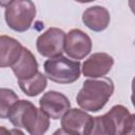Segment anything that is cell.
I'll use <instances>...</instances> for the list:
<instances>
[{
  "mask_svg": "<svg viewBox=\"0 0 135 135\" xmlns=\"http://www.w3.org/2000/svg\"><path fill=\"white\" fill-rule=\"evenodd\" d=\"M8 120L15 128L24 129L31 135H42L50 127V117L28 100H18L9 110Z\"/></svg>",
  "mask_w": 135,
  "mask_h": 135,
  "instance_id": "6da1fadb",
  "label": "cell"
},
{
  "mask_svg": "<svg viewBox=\"0 0 135 135\" xmlns=\"http://www.w3.org/2000/svg\"><path fill=\"white\" fill-rule=\"evenodd\" d=\"M114 89V82L111 78L86 79L76 96L77 104L84 111L96 113L104 108L113 95Z\"/></svg>",
  "mask_w": 135,
  "mask_h": 135,
  "instance_id": "7a4b0ae2",
  "label": "cell"
},
{
  "mask_svg": "<svg viewBox=\"0 0 135 135\" xmlns=\"http://www.w3.org/2000/svg\"><path fill=\"white\" fill-rule=\"evenodd\" d=\"M131 113L122 104L113 105L101 116L94 117L92 134L95 135H126Z\"/></svg>",
  "mask_w": 135,
  "mask_h": 135,
  "instance_id": "3957f363",
  "label": "cell"
},
{
  "mask_svg": "<svg viewBox=\"0 0 135 135\" xmlns=\"http://www.w3.org/2000/svg\"><path fill=\"white\" fill-rule=\"evenodd\" d=\"M79 60H71L62 55L49 58L43 68L46 77L59 84H70L79 79L81 73Z\"/></svg>",
  "mask_w": 135,
  "mask_h": 135,
  "instance_id": "277c9868",
  "label": "cell"
},
{
  "mask_svg": "<svg viewBox=\"0 0 135 135\" xmlns=\"http://www.w3.org/2000/svg\"><path fill=\"white\" fill-rule=\"evenodd\" d=\"M36 17V6L32 0H15L5 7L4 19L9 28L23 33L30 30Z\"/></svg>",
  "mask_w": 135,
  "mask_h": 135,
  "instance_id": "5b68a950",
  "label": "cell"
},
{
  "mask_svg": "<svg viewBox=\"0 0 135 135\" xmlns=\"http://www.w3.org/2000/svg\"><path fill=\"white\" fill-rule=\"evenodd\" d=\"M66 34L58 27H50L38 36L36 41L37 52L42 57H56L64 52Z\"/></svg>",
  "mask_w": 135,
  "mask_h": 135,
  "instance_id": "8992f818",
  "label": "cell"
},
{
  "mask_svg": "<svg viewBox=\"0 0 135 135\" xmlns=\"http://www.w3.org/2000/svg\"><path fill=\"white\" fill-rule=\"evenodd\" d=\"M94 117L80 109H70L61 117V131L66 134H92Z\"/></svg>",
  "mask_w": 135,
  "mask_h": 135,
  "instance_id": "52a82bcc",
  "label": "cell"
},
{
  "mask_svg": "<svg viewBox=\"0 0 135 135\" xmlns=\"http://www.w3.org/2000/svg\"><path fill=\"white\" fill-rule=\"evenodd\" d=\"M92 51V40L90 36L79 28H73L66 34L64 52L76 60L85 58Z\"/></svg>",
  "mask_w": 135,
  "mask_h": 135,
  "instance_id": "ba28073f",
  "label": "cell"
},
{
  "mask_svg": "<svg viewBox=\"0 0 135 135\" xmlns=\"http://www.w3.org/2000/svg\"><path fill=\"white\" fill-rule=\"evenodd\" d=\"M39 105L50 118L57 120L61 118L70 109V99L62 93L57 91H49L39 99Z\"/></svg>",
  "mask_w": 135,
  "mask_h": 135,
  "instance_id": "9c48e42d",
  "label": "cell"
},
{
  "mask_svg": "<svg viewBox=\"0 0 135 135\" xmlns=\"http://www.w3.org/2000/svg\"><path fill=\"white\" fill-rule=\"evenodd\" d=\"M114 64V58L107 53H94L82 63L81 72L88 78H101L105 76Z\"/></svg>",
  "mask_w": 135,
  "mask_h": 135,
  "instance_id": "30bf717a",
  "label": "cell"
},
{
  "mask_svg": "<svg viewBox=\"0 0 135 135\" xmlns=\"http://www.w3.org/2000/svg\"><path fill=\"white\" fill-rule=\"evenodd\" d=\"M111 21L109 11L101 5H94L88 7L82 14L83 24L93 32L104 31Z\"/></svg>",
  "mask_w": 135,
  "mask_h": 135,
  "instance_id": "8fae6325",
  "label": "cell"
},
{
  "mask_svg": "<svg viewBox=\"0 0 135 135\" xmlns=\"http://www.w3.org/2000/svg\"><path fill=\"white\" fill-rule=\"evenodd\" d=\"M22 44L13 37L0 36V66H12L21 56L23 51Z\"/></svg>",
  "mask_w": 135,
  "mask_h": 135,
  "instance_id": "7c38bea8",
  "label": "cell"
},
{
  "mask_svg": "<svg viewBox=\"0 0 135 135\" xmlns=\"http://www.w3.org/2000/svg\"><path fill=\"white\" fill-rule=\"evenodd\" d=\"M38 62L34 54L26 47H23L20 58L11 66L18 80H25L33 77L38 72Z\"/></svg>",
  "mask_w": 135,
  "mask_h": 135,
  "instance_id": "4fadbf2b",
  "label": "cell"
},
{
  "mask_svg": "<svg viewBox=\"0 0 135 135\" xmlns=\"http://www.w3.org/2000/svg\"><path fill=\"white\" fill-rule=\"evenodd\" d=\"M19 88L21 91L30 96V97H35L38 96L40 93H42L46 86H47V80H46V75H43L41 72H37L33 77L25 79V80H18Z\"/></svg>",
  "mask_w": 135,
  "mask_h": 135,
  "instance_id": "5bb4252c",
  "label": "cell"
},
{
  "mask_svg": "<svg viewBox=\"0 0 135 135\" xmlns=\"http://www.w3.org/2000/svg\"><path fill=\"white\" fill-rule=\"evenodd\" d=\"M19 100L18 95L11 89L1 88L0 90V118H7L11 108Z\"/></svg>",
  "mask_w": 135,
  "mask_h": 135,
  "instance_id": "9a60e30c",
  "label": "cell"
},
{
  "mask_svg": "<svg viewBox=\"0 0 135 135\" xmlns=\"http://www.w3.org/2000/svg\"><path fill=\"white\" fill-rule=\"evenodd\" d=\"M127 134H135V114H131L129 126H128V132Z\"/></svg>",
  "mask_w": 135,
  "mask_h": 135,
  "instance_id": "2e32d148",
  "label": "cell"
},
{
  "mask_svg": "<svg viewBox=\"0 0 135 135\" xmlns=\"http://www.w3.org/2000/svg\"><path fill=\"white\" fill-rule=\"evenodd\" d=\"M131 101L133 107L135 108V77L132 79V94H131Z\"/></svg>",
  "mask_w": 135,
  "mask_h": 135,
  "instance_id": "e0dca14e",
  "label": "cell"
},
{
  "mask_svg": "<svg viewBox=\"0 0 135 135\" xmlns=\"http://www.w3.org/2000/svg\"><path fill=\"white\" fill-rule=\"evenodd\" d=\"M128 4H129L131 12L135 15V0H128Z\"/></svg>",
  "mask_w": 135,
  "mask_h": 135,
  "instance_id": "ac0fdd59",
  "label": "cell"
},
{
  "mask_svg": "<svg viewBox=\"0 0 135 135\" xmlns=\"http://www.w3.org/2000/svg\"><path fill=\"white\" fill-rule=\"evenodd\" d=\"M13 1H15V0H0V5H1V7H6V6H8Z\"/></svg>",
  "mask_w": 135,
  "mask_h": 135,
  "instance_id": "d6986e66",
  "label": "cell"
},
{
  "mask_svg": "<svg viewBox=\"0 0 135 135\" xmlns=\"http://www.w3.org/2000/svg\"><path fill=\"white\" fill-rule=\"evenodd\" d=\"M76 2H79V3H89V2H93L95 0H75Z\"/></svg>",
  "mask_w": 135,
  "mask_h": 135,
  "instance_id": "ffe728a7",
  "label": "cell"
}]
</instances>
